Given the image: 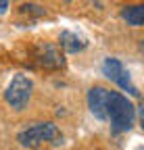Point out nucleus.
<instances>
[{
  "label": "nucleus",
  "instance_id": "5",
  "mask_svg": "<svg viewBox=\"0 0 144 150\" xmlns=\"http://www.w3.org/2000/svg\"><path fill=\"white\" fill-rule=\"evenodd\" d=\"M106 90L104 86H92L88 90V106H90V112L98 119V121H106V115H104V100H106Z\"/></svg>",
  "mask_w": 144,
  "mask_h": 150
},
{
  "label": "nucleus",
  "instance_id": "4",
  "mask_svg": "<svg viewBox=\"0 0 144 150\" xmlns=\"http://www.w3.org/2000/svg\"><path fill=\"white\" fill-rule=\"evenodd\" d=\"M33 59L44 69H61L65 65V59H63L61 50L55 44H50V42H40L38 46H35Z\"/></svg>",
  "mask_w": 144,
  "mask_h": 150
},
{
  "label": "nucleus",
  "instance_id": "1",
  "mask_svg": "<svg viewBox=\"0 0 144 150\" xmlns=\"http://www.w3.org/2000/svg\"><path fill=\"white\" fill-rule=\"evenodd\" d=\"M104 115H106V121H111L113 131H117V134L119 131H130L136 123V106L123 94L106 90Z\"/></svg>",
  "mask_w": 144,
  "mask_h": 150
},
{
  "label": "nucleus",
  "instance_id": "6",
  "mask_svg": "<svg viewBox=\"0 0 144 150\" xmlns=\"http://www.w3.org/2000/svg\"><path fill=\"white\" fill-rule=\"evenodd\" d=\"M59 42H61V48H63L65 52H69V54H77V52H82L84 46H86V42L82 40L77 33H73V31H61Z\"/></svg>",
  "mask_w": 144,
  "mask_h": 150
},
{
  "label": "nucleus",
  "instance_id": "11",
  "mask_svg": "<svg viewBox=\"0 0 144 150\" xmlns=\"http://www.w3.org/2000/svg\"><path fill=\"white\" fill-rule=\"evenodd\" d=\"M63 2H71V0H63Z\"/></svg>",
  "mask_w": 144,
  "mask_h": 150
},
{
  "label": "nucleus",
  "instance_id": "10",
  "mask_svg": "<svg viewBox=\"0 0 144 150\" xmlns=\"http://www.w3.org/2000/svg\"><path fill=\"white\" fill-rule=\"evenodd\" d=\"M9 4H11V0H0V15H2V13H6Z\"/></svg>",
  "mask_w": 144,
  "mask_h": 150
},
{
  "label": "nucleus",
  "instance_id": "7",
  "mask_svg": "<svg viewBox=\"0 0 144 150\" xmlns=\"http://www.w3.org/2000/svg\"><path fill=\"white\" fill-rule=\"evenodd\" d=\"M123 21L132 25V27H142L144 23V6L142 4H130V6H123L121 11Z\"/></svg>",
  "mask_w": 144,
  "mask_h": 150
},
{
  "label": "nucleus",
  "instance_id": "3",
  "mask_svg": "<svg viewBox=\"0 0 144 150\" xmlns=\"http://www.w3.org/2000/svg\"><path fill=\"white\" fill-rule=\"evenodd\" d=\"M33 98V81L23 73H17L11 79L6 92H4V102L15 112H25L31 106Z\"/></svg>",
  "mask_w": 144,
  "mask_h": 150
},
{
  "label": "nucleus",
  "instance_id": "2",
  "mask_svg": "<svg viewBox=\"0 0 144 150\" xmlns=\"http://www.w3.org/2000/svg\"><path fill=\"white\" fill-rule=\"evenodd\" d=\"M17 142H19V146L29 148V150H35L44 144L59 146L63 142V134L52 121H42V123H33V125L25 127L23 131H19Z\"/></svg>",
  "mask_w": 144,
  "mask_h": 150
},
{
  "label": "nucleus",
  "instance_id": "9",
  "mask_svg": "<svg viewBox=\"0 0 144 150\" xmlns=\"http://www.w3.org/2000/svg\"><path fill=\"white\" fill-rule=\"evenodd\" d=\"M19 11H21L23 15H33V17H42V15H44V8L38 6V4H23Z\"/></svg>",
  "mask_w": 144,
  "mask_h": 150
},
{
  "label": "nucleus",
  "instance_id": "8",
  "mask_svg": "<svg viewBox=\"0 0 144 150\" xmlns=\"http://www.w3.org/2000/svg\"><path fill=\"white\" fill-rule=\"evenodd\" d=\"M123 69H125V67H123L117 59H106V61H104V65H102V73H104L109 79H113V81L117 79V75H119Z\"/></svg>",
  "mask_w": 144,
  "mask_h": 150
}]
</instances>
